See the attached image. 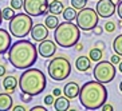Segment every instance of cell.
<instances>
[{
	"label": "cell",
	"mask_w": 122,
	"mask_h": 111,
	"mask_svg": "<svg viewBox=\"0 0 122 111\" xmlns=\"http://www.w3.org/2000/svg\"><path fill=\"white\" fill-rule=\"evenodd\" d=\"M38 50L30 40H18L8 50V60L16 70L32 67L38 60Z\"/></svg>",
	"instance_id": "cell-1"
},
{
	"label": "cell",
	"mask_w": 122,
	"mask_h": 111,
	"mask_svg": "<svg viewBox=\"0 0 122 111\" xmlns=\"http://www.w3.org/2000/svg\"><path fill=\"white\" fill-rule=\"evenodd\" d=\"M107 99V90L98 80L86 82L79 91V102L86 110L102 108Z\"/></svg>",
	"instance_id": "cell-2"
},
{
	"label": "cell",
	"mask_w": 122,
	"mask_h": 111,
	"mask_svg": "<svg viewBox=\"0 0 122 111\" xmlns=\"http://www.w3.org/2000/svg\"><path fill=\"white\" fill-rule=\"evenodd\" d=\"M19 87L22 90V92L36 97L43 92L47 87L46 75L38 68H25L19 79Z\"/></svg>",
	"instance_id": "cell-3"
},
{
	"label": "cell",
	"mask_w": 122,
	"mask_h": 111,
	"mask_svg": "<svg viewBox=\"0 0 122 111\" xmlns=\"http://www.w3.org/2000/svg\"><path fill=\"white\" fill-rule=\"evenodd\" d=\"M81 39V28L72 22L65 20L58 25L54 32V40L59 47L70 48L74 47Z\"/></svg>",
	"instance_id": "cell-4"
},
{
	"label": "cell",
	"mask_w": 122,
	"mask_h": 111,
	"mask_svg": "<svg viewBox=\"0 0 122 111\" xmlns=\"http://www.w3.org/2000/svg\"><path fill=\"white\" fill-rule=\"evenodd\" d=\"M32 16L28 15L27 12L25 14H16L14 18L10 20V34L18 39H23L25 36L31 34V29L34 27L32 23Z\"/></svg>",
	"instance_id": "cell-5"
},
{
	"label": "cell",
	"mask_w": 122,
	"mask_h": 111,
	"mask_svg": "<svg viewBox=\"0 0 122 111\" xmlns=\"http://www.w3.org/2000/svg\"><path fill=\"white\" fill-rule=\"evenodd\" d=\"M47 72L51 79L56 82H62L70 76L71 74V64L66 56H55L47 66Z\"/></svg>",
	"instance_id": "cell-6"
},
{
	"label": "cell",
	"mask_w": 122,
	"mask_h": 111,
	"mask_svg": "<svg viewBox=\"0 0 122 111\" xmlns=\"http://www.w3.org/2000/svg\"><path fill=\"white\" fill-rule=\"evenodd\" d=\"M76 25L82 31H93L98 25V20H99V15H98L97 10L93 8H82L79 10L78 15H76Z\"/></svg>",
	"instance_id": "cell-7"
},
{
	"label": "cell",
	"mask_w": 122,
	"mask_h": 111,
	"mask_svg": "<svg viewBox=\"0 0 122 111\" xmlns=\"http://www.w3.org/2000/svg\"><path fill=\"white\" fill-rule=\"evenodd\" d=\"M115 64H113L110 60H99L97 66L94 67L93 75L95 80L101 83H110L115 78Z\"/></svg>",
	"instance_id": "cell-8"
},
{
	"label": "cell",
	"mask_w": 122,
	"mask_h": 111,
	"mask_svg": "<svg viewBox=\"0 0 122 111\" xmlns=\"http://www.w3.org/2000/svg\"><path fill=\"white\" fill-rule=\"evenodd\" d=\"M23 10L31 16H42L48 12L47 0H24Z\"/></svg>",
	"instance_id": "cell-9"
},
{
	"label": "cell",
	"mask_w": 122,
	"mask_h": 111,
	"mask_svg": "<svg viewBox=\"0 0 122 111\" xmlns=\"http://www.w3.org/2000/svg\"><path fill=\"white\" fill-rule=\"evenodd\" d=\"M95 10H97L98 15L102 19H109L115 14L117 5H115V3L113 0H98Z\"/></svg>",
	"instance_id": "cell-10"
},
{
	"label": "cell",
	"mask_w": 122,
	"mask_h": 111,
	"mask_svg": "<svg viewBox=\"0 0 122 111\" xmlns=\"http://www.w3.org/2000/svg\"><path fill=\"white\" fill-rule=\"evenodd\" d=\"M38 52H39L40 56H43V58L54 56L55 52H56V43L52 42V40H48V39L42 40L39 47H38Z\"/></svg>",
	"instance_id": "cell-11"
},
{
	"label": "cell",
	"mask_w": 122,
	"mask_h": 111,
	"mask_svg": "<svg viewBox=\"0 0 122 111\" xmlns=\"http://www.w3.org/2000/svg\"><path fill=\"white\" fill-rule=\"evenodd\" d=\"M31 38L35 42H42V40L48 38V27L46 24H36L31 29Z\"/></svg>",
	"instance_id": "cell-12"
},
{
	"label": "cell",
	"mask_w": 122,
	"mask_h": 111,
	"mask_svg": "<svg viewBox=\"0 0 122 111\" xmlns=\"http://www.w3.org/2000/svg\"><path fill=\"white\" fill-rule=\"evenodd\" d=\"M11 44H12V40H11V35H10V32H8L7 29L0 28V54H5V52H8Z\"/></svg>",
	"instance_id": "cell-13"
},
{
	"label": "cell",
	"mask_w": 122,
	"mask_h": 111,
	"mask_svg": "<svg viewBox=\"0 0 122 111\" xmlns=\"http://www.w3.org/2000/svg\"><path fill=\"white\" fill-rule=\"evenodd\" d=\"M79 91H81V88H79V84L76 82L67 83L65 86V88H63V94L68 99H74V98L79 97Z\"/></svg>",
	"instance_id": "cell-14"
},
{
	"label": "cell",
	"mask_w": 122,
	"mask_h": 111,
	"mask_svg": "<svg viewBox=\"0 0 122 111\" xmlns=\"http://www.w3.org/2000/svg\"><path fill=\"white\" fill-rule=\"evenodd\" d=\"M19 86V82H18V79H16V76L14 75H8L4 78L3 80V88L5 92H14L15 90H16V87Z\"/></svg>",
	"instance_id": "cell-15"
},
{
	"label": "cell",
	"mask_w": 122,
	"mask_h": 111,
	"mask_svg": "<svg viewBox=\"0 0 122 111\" xmlns=\"http://www.w3.org/2000/svg\"><path fill=\"white\" fill-rule=\"evenodd\" d=\"M12 104H14V100H12V97L10 95V92L0 94V111L12 110Z\"/></svg>",
	"instance_id": "cell-16"
},
{
	"label": "cell",
	"mask_w": 122,
	"mask_h": 111,
	"mask_svg": "<svg viewBox=\"0 0 122 111\" xmlns=\"http://www.w3.org/2000/svg\"><path fill=\"white\" fill-rule=\"evenodd\" d=\"M54 108L56 111H67L70 110V99L67 97H58L56 100L54 102Z\"/></svg>",
	"instance_id": "cell-17"
},
{
	"label": "cell",
	"mask_w": 122,
	"mask_h": 111,
	"mask_svg": "<svg viewBox=\"0 0 122 111\" xmlns=\"http://www.w3.org/2000/svg\"><path fill=\"white\" fill-rule=\"evenodd\" d=\"M75 67H76V70L81 71V72L87 71V70L91 67V59L87 58V56H79L75 60Z\"/></svg>",
	"instance_id": "cell-18"
},
{
	"label": "cell",
	"mask_w": 122,
	"mask_h": 111,
	"mask_svg": "<svg viewBox=\"0 0 122 111\" xmlns=\"http://www.w3.org/2000/svg\"><path fill=\"white\" fill-rule=\"evenodd\" d=\"M65 10V5L61 0H52L51 3H48V12L52 15H61Z\"/></svg>",
	"instance_id": "cell-19"
},
{
	"label": "cell",
	"mask_w": 122,
	"mask_h": 111,
	"mask_svg": "<svg viewBox=\"0 0 122 111\" xmlns=\"http://www.w3.org/2000/svg\"><path fill=\"white\" fill-rule=\"evenodd\" d=\"M62 15H63V19H65V20H67V22H72V20H75L76 19L78 12H76V10L71 5V7H68V8H65L63 12H62Z\"/></svg>",
	"instance_id": "cell-20"
},
{
	"label": "cell",
	"mask_w": 122,
	"mask_h": 111,
	"mask_svg": "<svg viewBox=\"0 0 122 111\" xmlns=\"http://www.w3.org/2000/svg\"><path fill=\"white\" fill-rule=\"evenodd\" d=\"M44 24L48 27V29H55L59 25V22H58V15H47L46 19H44Z\"/></svg>",
	"instance_id": "cell-21"
},
{
	"label": "cell",
	"mask_w": 122,
	"mask_h": 111,
	"mask_svg": "<svg viewBox=\"0 0 122 111\" xmlns=\"http://www.w3.org/2000/svg\"><path fill=\"white\" fill-rule=\"evenodd\" d=\"M102 51L103 50H101L98 47H94L93 50H90L89 58L91 59V62H99L101 59H102V56H103V52H102Z\"/></svg>",
	"instance_id": "cell-22"
},
{
	"label": "cell",
	"mask_w": 122,
	"mask_h": 111,
	"mask_svg": "<svg viewBox=\"0 0 122 111\" xmlns=\"http://www.w3.org/2000/svg\"><path fill=\"white\" fill-rule=\"evenodd\" d=\"M113 50L115 51V54H118L122 56V34L114 39V42H113Z\"/></svg>",
	"instance_id": "cell-23"
},
{
	"label": "cell",
	"mask_w": 122,
	"mask_h": 111,
	"mask_svg": "<svg viewBox=\"0 0 122 111\" xmlns=\"http://www.w3.org/2000/svg\"><path fill=\"white\" fill-rule=\"evenodd\" d=\"M1 14H3L4 20H11L15 16V10L12 7H7V8H4V10H1Z\"/></svg>",
	"instance_id": "cell-24"
},
{
	"label": "cell",
	"mask_w": 122,
	"mask_h": 111,
	"mask_svg": "<svg viewBox=\"0 0 122 111\" xmlns=\"http://www.w3.org/2000/svg\"><path fill=\"white\" fill-rule=\"evenodd\" d=\"M87 1L89 0H71V5L75 10H82V8H85L86 7V4H87Z\"/></svg>",
	"instance_id": "cell-25"
},
{
	"label": "cell",
	"mask_w": 122,
	"mask_h": 111,
	"mask_svg": "<svg viewBox=\"0 0 122 111\" xmlns=\"http://www.w3.org/2000/svg\"><path fill=\"white\" fill-rule=\"evenodd\" d=\"M105 31H107L109 34H111V32H114L115 31V23L114 22H110V20H109V22H106V24H105Z\"/></svg>",
	"instance_id": "cell-26"
},
{
	"label": "cell",
	"mask_w": 122,
	"mask_h": 111,
	"mask_svg": "<svg viewBox=\"0 0 122 111\" xmlns=\"http://www.w3.org/2000/svg\"><path fill=\"white\" fill-rule=\"evenodd\" d=\"M24 0H11V7L14 10H22Z\"/></svg>",
	"instance_id": "cell-27"
},
{
	"label": "cell",
	"mask_w": 122,
	"mask_h": 111,
	"mask_svg": "<svg viewBox=\"0 0 122 111\" xmlns=\"http://www.w3.org/2000/svg\"><path fill=\"white\" fill-rule=\"evenodd\" d=\"M20 99H22V102H24V103H30V102L32 100V95L22 92V94H20Z\"/></svg>",
	"instance_id": "cell-28"
},
{
	"label": "cell",
	"mask_w": 122,
	"mask_h": 111,
	"mask_svg": "<svg viewBox=\"0 0 122 111\" xmlns=\"http://www.w3.org/2000/svg\"><path fill=\"white\" fill-rule=\"evenodd\" d=\"M54 95L52 94H48V95H46L44 97V103L47 104V106H51V104H54Z\"/></svg>",
	"instance_id": "cell-29"
},
{
	"label": "cell",
	"mask_w": 122,
	"mask_h": 111,
	"mask_svg": "<svg viewBox=\"0 0 122 111\" xmlns=\"http://www.w3.org/2000/svg\"><path fill=\"white\" fill-rule=\"evenodd\" d=\"M110 62L113 63V64H119V62H121V55H118V54L113 55L111 59H110Z\"/></svg>",
	"instance_id": "cell-30"
},
{
	"label": "cell",
	"mask_w": 122,
	"mask_h": 111,
	"mask_svg": "<svg viewBox=\"0 0 122 111\" xmlns=\"http://www.w3.org/2000/svg\"><path fill=\"white\" fill-rule=\"evenodd\" d=\"M117 14H118L119 19H122V0H119L117 4Z\"/></svg>",
	"instance_id": "cell-31"
},
{
	"label": "cell",
	"mask_w": 122,
	"mask_h": 111,
	"mask_svg": "<svg viewBox=\"0 0 122 111\" xmlns=\"http://www.w3.org/2000/svg\"><path fill=\"white\" fill-rule=\"evenodd\" d=\"M113 110H114V107L111 104H103L102 106V111H113Z\"/></svg>",
	"instance_id": "cell-32"
},
{
	"label": "cell",
	"mask_w": 122,
	"mask_h": 111,
	"mask_svg": "<svg viewBox=\"0 0 122 111\" xmlns=\"http://www.w3.org/2000/svg\"><path fill=\"white\" fill-rule=\"evenodd\" d=\"M47 108L43 107V106H34L32 108H31V111H46Z\"/></svg>",
	"instance_id": "cell-33"
},
{
	"label": "cell",
	"mask_w": 122,
	"mask_h": 111,
	"mask_svg": "<svg viewBox=\"0 0 122 111\" xmlns=\"http://www.w3.org/2000/svg\"><path fill=\"white\" fill-rule=\"evenodd\" d=\"M5 72H7V70H5V66H4V64H0V78H3V76L5 75Z\"/></svg>",
	"instance_id": "cell-34"
},
{
	"label": "cell",
	"mask_w": 122,
	"mask_h": 111,
	"mask_svg": "<svg viewBox=\"0 0 122 111\" xmlns=\"http://www.w3.org/2000/svg\"><path fill=\"white\" fill-rule=\"evenodd\" d=\"M103 29H105V28H101V27H95V28H94V34H95V35H102Z\"/></svg>",
	"instance_id": "cell-35"
},
{
	"label": "cell",
	"mask_w": 122,
	"mask_h": 111,
	"mask_svg": "<svg viewBox=\"0 0 122 111\" xmlns=\"http://www.w3.org/2000/svg\"><path fill=\"white\" fill-rule=\"evenodd\" d=\"M12 111H25V107L24 106H12Z\"/></svg>",
	"instance_id": "cell-36"
},
{
	"label": "cell",
	"mask_w": 122,
	"mask_h": 111,
	"mask_svg": "<svg viewBox=\"0 0 122 111\" xmlns=\"http://www.w3.org/2000/svg\"><path fill=\"white\" fill-rule=\"evenodd\" d=\"M52 95H54V97H61V95H62V91H61V90H59V88H54V90H52Z\"/></svg>",
	"instance_id": "cell-37"
},
{
	"label": "cell",
	"mask_w": 122,
	"mask_h": 111,
	"mask_svg": "<svg viewBox=\"0 0 122 111\" xmlns=\"http://www.w3.org/2000/svg\"><path fill=\"white\" fill-rule=\"evenodd\" d=\"M95 47H98L101 50H105V43L103 42H97V43H95Z\"/></svg>",
	"instance_id": "cell-38"
},
{
	"label": "cell",
	"mask_w": 122,
	"mask_h": 111,
	"mask_svg": "<svg viewBox=\"0 0 122 111\" xmlns=\"http://www.w3.org/2000/svg\"><path fill=\"white\" fill-rule=\"evenodd\" d=\"M74 47H75V50H76V51H81V50H82V48H83V46H82V44H81V43H79V44L76 43V44H75V46H74Z\"/></svg>",
	"instance_id": "cell-39"
},
{
	"label": "cell",
	"mask_w": 122,
	"mask_h": 111,
	"mask_svg": "<svg viewBox=\"0 0 122 111\" xmlns=\"http://www.w3.org/2000/svg\"><path fill=\"white\" fill-rule=\"evenodd\" d=\"M1 22H3V14H1V10H0V24H1Z\"/></svg>",
	"instance_id": "cell-40"
},
{
	"label": "cell",
	"mask_w": 122,
	"mask_h": 111,
	"mask_svg": "<svg viewBox=\"0 0 122 111\" xmlns=\"http://www.w3.org/2000/svg\"><path fill=\"white\" fill-rule=\"evenodd\" d=\"M118 68H119V72H122V62H119V64H118Z\"/></svg>",
	"instance_id": "cell-41"
},
{
	"label": "cell",
	"mask_w": 122,
	"mask_h": 111,
	"mask_svg": "<svg viewBox=\"0 0 122 111\" xmlns=\"http://www.w3.org/2000/svg\"><path fill=\"white\" fill-rule=\"evenodd\" d=\"M119 90H121V91H122V82L119 83Z\"/></svg>",
	"instance_id": "cell-42"
}]
</instances>
